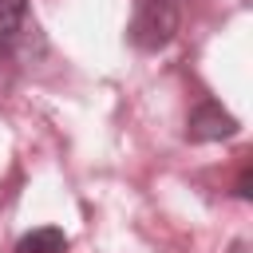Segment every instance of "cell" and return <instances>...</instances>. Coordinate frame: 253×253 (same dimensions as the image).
<instances>
[{
    "label": "cell",
    "mask_w": 253,
    "mask_h": 253,
    "mask_svg": "<svg viewBox=\"0 0 253 253\" xmlns=\"http://www.w3.org/2000/svg\"><path fill=\"white\" fill-rule=\"evenodd\" d=\"M237 198H249V162L241 166V178H237Z\"/></svg>",
    "instance_id": "5"
},
{
    "label": "cell",
    "mask_w": 253,
    "mask_h": 253,
    "mask_svg": "<svg viewBox=\"0 0 253 253\" xmlns=\"http://www.w3.org/2000/svg\"><path fill=\"white\" fill-rule=\"evenodd\" d=\"M16 253H67V233L55 225H40L16 241Z\"/></svg>",
    "instance_id": "4"
},
{
    "label": "cell",
    "mask_w": 253,
    "mask_h": 253,
    "mask_svg": "<svg viewBox=\"0 0 253 253\" xmlns=\"http://www.w3.org/2000/svg\"><path fill=\"white\" fill-rule=\"evenodd\" d=\"M237 130H241V123L217 99H202L186 119V138L190 142H221V138H233Z\"/></svg>",
    "instance_id": "2"
},
{
    "label": "cell",
    "mask_w": 253,
    "mask_h": 253,
    "mask_svg": "<svg viewBox=\"0 0 253 253\" xmlns=\"http://www.w3.org/2000/svg\"><path fill=\"white\" fill-rule=\"evenodd\" d=\"M182 24V8L178 0H134V16H130V43L138 51H162Z\"/></svg>",
    "instance_id": "1"
},
{
    "label": "cell",
    "mask_w": 253,
    "mask_h": 253,
    "mask_svg": "<svg viewBox=\"0 0 253 253\" xmlns=\"http://www.w3.org/2000/svg\"><path fill=\"white\" fill-rule=\"evenodd\" d=\"M28 36V0H0V47L16 51Z\"/></svg>",
    "instance_id": "3"
}]
</instances>
